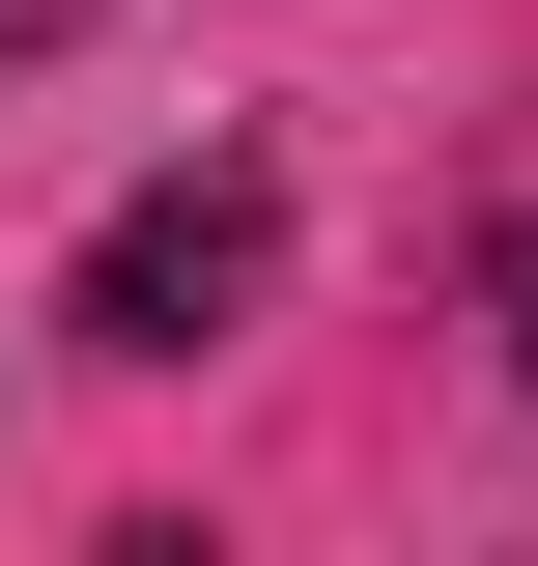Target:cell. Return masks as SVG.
I'll return each mask as SVG.
<instances>
[{
  "instance_id": "1",
  "label": "cell",
  "mask_w": 538,
  "mask_h": 566,
  "mask_svg": "<svg viewBox=\"0 0 538 566\" xmlns=\"http://www.w3.org/2000/svg\"><path fill=\"white\" fill-rule=\"evenodd\" d=\"M283 283V199L256 170H170V199H114V255H85V340H142V368H199L227 312Z\"/></svg>"
},
{
  "instance_id": "2",
  "label": "cell",
  "mask_w": 538,
  "mask_h": 566,
  "mask_svg": "<svg viewBox=\"0 0 538 566\" xmlns=\"http://www.w3.org/2000/svg\"><path fill=\"white\" fill-rule=\"evenodd\" d=\"M482 340H510V368H538V227H510V255H482Z\"/></svg>"
},
{
  "instance_id": "3",
  "label": "cell",
  "mask_w": 538,
  "mask_h": 566,
  "mask_svg": "<svg viewBox=\"0 0 538 566\" xmlns=\"http://www.w3.org/2000/svg\"><path fill=\"white\" fill-rule=\"evenodd\" d=\"M29 29H85V0H0V57H29Z\"/></svg>"
}]
</instances>
